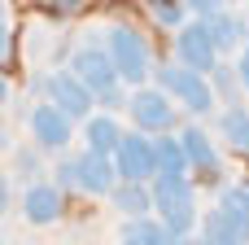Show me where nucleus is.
<instances>
[{"label": "nucleus", "instance_id": "nucleus-1", "mask_svg": "<svg viewBox=\"0 0 249 245\" xmlns=\"http://www.w3.org/2000/svg\"><path fill=\"white\" fill-rule=\"evenodd\" d=\"M149 197H153V210L162 215L158 224L171 237L184 241L197 228V193H193V180H184V175H158L153 188H149Z\"/></svg>", "mask_w": 249, "mask_h": 245}, {"label": "nucleus", "instance_id": "nucleus-2", "mask_svg": "<svg viewBox=\"0 0 249 245\" xmlns=\"http://www.w3.org/2000/svg\"><path fill=\"white\" fill-rule=\"evenodd\" d=\"M105 53H109L114 75H118L123 83H144V79H149L153 57H149V44H144L140 31H131V26H123V22L109 26V44H105Z\"/></svg>", "mask_w": 249, "mask_h": 245}, {"label": "nucleus", "instance_id": "nucleus-3", "mask_svg": "<svg viewBox=\"0 0 249 245\" xmlns=\"http://www.w3.org/2000/svg\"><path fill=\"white\" fill-rule=\"evenodd\" d=\"M158 92L179 96V101H184L188 110H197V114L214 110V88L206 83V75H193V70H184V66H162V70H158Z\"/></svg>", "mask_w": 249, "mask_h": 245}, {"label": "nucleus", "instance_id": "nucleus-4", "mask_svg": "<svg viewBox=\"0 0 249 245\" xmlns=\"http://www.w3.org/2000/svg\"><path fill=\"white\" fill-rule=\"evenodd\" d=\"M109 162H114V175L123 184H144V180L158 175V167H153V140L149 136H123L118 149L109 153Z\"/></svg>", "mask_w": 249, "mask_h": 245}, {"label": "nucleus", "instance_id": "nucleus-5", "mask_svg": "<svg viewBox=\"0 0 249 245\" xmlns=\"http://www.w3.org/2000/svg\"><path fill=\"white\" fill-rule=\"evenodd\" d=\"M70 75L92 92V101H96V96L118 92L114 61H109V53H105V48H96V44H88V48H79V53H74V70H70Z\"/></svg>", "mask_w": 249, "mask_h": 245}, {"label": "nucleus", "instance_id": "nucleus-6", "mask_svg": "<svg viewBox=\"0 0 249 245\" xmlns=\"http://www.w3.org/2000/svg\"><path fill=\"white\" fill-rule=\"evenodd\" d=\"M175 53H179V66L193 70V75L214 70V57H219V48H214V39H210V31H206V22H188V26L179 31V39H175Z\"/></svg>", "mask_w": 249, "mask_h": 245}, {"label": "nucleus", "instance_id": "nucleus-7", "mask_svg": "<svg viewBox=\"0 0 249 245\" xmlns=\"http://www.w3.org/2000/svg\"><path fill=\"white\" fill-rule=\"evenodd\" d=\"M127 110H131V118H136L140 132H171V123H175L171 96L158 92V88H140V92H131Z\"/></svg>", "mask_w": 249, "mask_h": 245}, {"label": "nucleus", "instance_id": "nucleus-8", "mask_svg": "<svg viewBox=\"0 0 249 245\" xmlns=\"http://www.w3.org/2000/svg\"><path fill=\"white\" fill-rule=\"evenodd\" d=\"M26 123H31V136H35L39 149H66V145H70V118H66L57 105H48V101L35 105Z\"/></svg>", "mask_w": 249, "mask_h": 245}, {"label": "nucleus", "instance_id": "nucleus-9", "mask_svg": "<svg viewBox=\"0 0 249 245\" xmlns=\"http://www.w3.org/2000/svg\"><path fill=\"white\" fill-rule=\"evenodd\" d=\"M48 92H53L48 105H57L66 118H88V110H92V92H88L74 75H53V79H48Z\"/></svg>", "mask_w": 249, "mask_h": 245}, {"label": "nucleus", "instance_id": "nucleus-10", "mask_svg": "<svg viewBox=\"0 0 249 245\" xmlns=\"http://www.w3.org/2000/svg\"><path fill=\"white\" fill-rule=\"evenodd\" d=\"M206 241L210 245H249V219L236 215V210L214 206L206 215Z\"/></svg>", "mask_w": 249, "mask_h": 245}, {"label": "nucleus", "instance_id": "nucleus-11", "mask_svg": "<svg viewBox=\"0 0 249 245\" xmlns=\"http://www.w3.org/2000/svg\"><path fill=\"white\" fill-rule=\"evenodd\" d=\"M74 180H79V188L83 193H114V162L109 158H101V153H83V158H74Z\"/></svg>", "mask_w": 249, "mask_h": 245}, {"label": "nucleus", "instance_id": "nucleus-12", "mask_svg": "<svg viewBox=\"0 0 249 245\" xmlns=\"http://www.w3.org/2000/svg\"><path fill=\"white\" fill-rule=\"evenodd\" d=\"M22 215L31 219V224H53L57 215H61V193L53 188V184H31L26 193H22Z\"/></svg>", "mask_w": 249, "mask_h": 245}, {"label": "nucleus", "instance_id": "nucleus-13", "mask_svg": "<svg viewBox=\"0 0 249 245\" xmlns=\"http://www.w3.org/2000/svg\"><path fill=\"white\" fill-rule=\"evenodd\" d=\"M206 31H210L214 48H236V44H241V39L249 35L245 18H241L236 9H214V13L206 18Z\"/></svg>", "mask_w": 249, "mask_h": 245}, {"label": "nucleus", "instance_id": "nucleus-14", "mask_svg": "<svg viewBox=\"0 0 249 245\" xmlns=\"http://www.w3.org/2000/svg\"><path fill=\"white\" fill-rule=\"evenodd\" d=\"M179 149H184V162L188 167H201V171H219V153L210 149V136L201 132V127H184V136H179Z\"/></svg>", "mask_w": 249, "mask_h": 245}, {"label": "nucleus", "instance_id": "nucleus-15", "mask_svg": "<svg viewBox=\"0 0 249 245\" xmlns=\"http://www.w3.org/2000/svg\"><path fill=\"white\" fill-rule=\"evenodd\" d=\"M123 245H184V241L171 237L158 219H131L123 228Z\"/></svg>", "mask_w": 249, "mask_h": 245}, {"label": "nucleus", "instance_id": "nucleus-16", "mask_svg": "<svg viewBox=\"0 0 249 245\" xmlns=\"http://www.w3.org/2000/svg\"><path fill=\"white\" fill-rule=\"evenodd\" d=\"M88 149L92 153H101V158H109L114 149H118V140H123V132H118V123L109 118V114H101V118H88Z\"/></svg>", "mask_w": 249, "mask_h": 245}, {"label": "nucleus", "instance_id": "nucleus-17", "mask_svg": "<svg viewBox=\"0 0 249 245\" xmlns=\"http://www.w3.org/2000/svg\"><path fill=\"white\" fill-rule=\"evenodd\" d=\"M153 167H158V175H184V171H188L184 149H179V140H175V136L153 140Z\"/></svg>", "mask_w": 249, "mask_h": 245}, {"label": "nucleus", "instance_id": "nucleus-18", "mask_svg": "<svg viewBox=\"0 0 249 245\" xmlns=\"http://www.w3.org/2000/svg\"><path fill=\"white\" fill-rule=\"evenodd\" d=\"M114 206H118L123 215L149 219V210H153V197H149V188H144V184H123V188H114Z\"/></svg>", "mask_w": 249, "mask_h": 245}, {"label": "nucleus", "instance_id": "nucleus-19", "mask_svg": "<svg viewBox=\"0 0 249 245\" xmlns=\"http://www.w3.org/2000/svg\"><path fill=\"white\" fill-rule=\"evenodd\" d=\"M223 136H228L236 149H249V114L241 105H232V110L223 114Z\"/></svg>", "mask_w": 249, "mask_h": 245}, {"label": "nucleus", "instance_id": "nucleus-20", "mask_svg": "<svg viewBox=\"0 0 249 245\" xmlns=\"http://www.w3.org/2000/svg\"><path fill=\"white\" fill-rule=\"evenodd\" d=\"M223 210H236V215H245L249 219V184H232V188H223V202H219Z\"/></svg>", "mask_w": 249, "mask_h": 245}, {"label": "nucleus", "instance_id": "nucleus-21", "mask_svg": "<svg viewBox=\"0 0 249 245\" xmlns=\"http://www.w3.org/2000/svg\"><path fill=\"white\" fill-rule=\"evenodd\" d=\"M153 18H158L162 26H179V22H184V9H179L175 0H153Z\"/></svg>", "mask_w": 249, "mask_h": 245}, {"label": "nucleus", "instance_id": "nucleus-22", "mask_svg": "<svg viewBox=\"0 0 249 245\" xmlns=\"http://www.w3.org/2000/svg\"><path fill=\"white\" fill-rule=\"evenodd\" d=\"M210 75H214V88H219L223 96H232V75H236V70H223V66H214Z\"/></svg>", "mask_w": 249, "mask_h": 245}, {"label": "nucleus", "instance_id": "nucleus-23", "mask_svg": "<svg viewBox=\"0 0 249 245\" xmlns=\"http://www.w3.org/2000/svg\"><path fill=\"white\" fill-rule=\"evenodd\" d=\"M57 180H61V184H66V188H79V180H74V158H70V162H61V167H57Z\"/></svg>", "mask_w": 249, "mask_h": 245}, {"label": "nucleus", "instance_id": "nucleus-24", "mask_svg": "<svg viewBox=\"0 0 249 245\" xmlns=\"http://www.w3.org/2000/svg\"><path fill=\"white\" fill-rule=\"evenodd\" d=\"M188 4H197V9H201V13H214V9H219V4H236V0H188Z\"/></svg>", "mask_w": 249, "mask_h": 245}, {"label": "nucleus", "instance_id": "nucleus-25", "mask_svg": "<svg viewBox=\"0 0 249 245\" xmlns=\"http://www.w3.org/2000/svg\"><path fill=\"white\" fill-rule=\"evenodd\" d=\"M4 210H9V175L0 171V215H4Z\"/></svg>", "mask_w": 249, "mask_h": 245}, {"label": "nucleus", "instance_id": "nucleus-26", "mask_svg": "<svg viewBox=\"0 0 249 245\" xmlns=\"http://www.w3.org/2000/svg\"><path fill=\"white\" fill-rule=\"evenodd\" d=\"M9 57V22H0V61Z\"/></svg>", "mask_w": 249, "mask_h": 245}, {"label": "nucleus", "instance_id": "nucleus-27", "mask_svg": "<svg viewBox=\"0 0 249 245\" xmlns=\"http://www.w3.org/2000/svg\"><path fill=\"white\" fill-rule=\"evenodd\" d=\"M241 83H245V88H249V48H245V53H241Z\"/></svg>", "mask_w": 249, "mask_h": 245}, {"label": "nucleus", "instance_id": "nucleus-28", "mask_svg": "<svg viewBox=\"0 0 249 245\" xmlns=\"http://www.w3.org/2000/svg\"><path fill=\"white\" fill-rule=\"evenodd\" d=\"M53 4H57V9H66V13H70V9H79V4H83V0H53Z\"/></svg>", "mask_w": 249, "mask_h": 245}, {"label": "nucleus", "instance_id": "nucleus-29", "mask_svg": "<svg viewBox=\"0 0 249 245\" xmlns=\"http://www.w3.org/2000/svg\"><path fill=\"white\" fill-rule=\"evenodd\" d=\"M9 101V83H4V75H0V105Z\"/></svg>", "mask_w": 249, "mask_h": 245}, {"label": "nucleus", "instance_id": "nucleus-30", "mask_svg": "<svg viewBox=\"0 0 249 245\" xmlns=\"http://www.w3.org/2000/svg\"><path fill=\"white\" fill-rule=\"evenodd\" d=\"M4 149H9V136H4V127H0V153H4Z\"/></svg>", "mask_w": 249, "mask_h": 245}, {"label": "nucleus", "instance_id": "nucleus-31", "mask_svg": "<svg viewBox=\"0 0 249 245\" xmlns=\"http://www.w3.org/2000/svg\"><path fill=\"white\" fill-rule=\"evenodd\" d=\"M184 245H210V241H206V237H201V241H184Z\"/></svg>", "mask_w": 249, "mask_h": 245}, {"label": "nucleus", "instance_id": "nucleus-32", "mask_svg": "<svg viewBox=\"0 0 249 245\" xmlns=\"http://www.w3.org/2000/svg\"><path fill=\"white\" fill-rule=\"evenodd\" d=\"M0 22H4V0H0Z\"/></svg>", "mask_w": 249, "mask_h": 245}]
</instances>
